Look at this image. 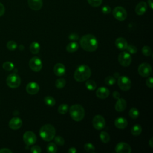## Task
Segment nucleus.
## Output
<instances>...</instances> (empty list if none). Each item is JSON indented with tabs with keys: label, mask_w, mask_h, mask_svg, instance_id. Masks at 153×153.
Instances as JSON below:
<instances>
[{
	"label": "nucleus",
	"mask_w": 153,
	"mask_h": 153,
	"mask_svg": "<svg viewBox=\"0 0 153 153\" xmlns=\"http://www.w3.org/2000/svg\"><path fill=\"white\" fill-rule=\"evenodd\" d=\"M79 43L82 49L88 52L94 51L98 47L97 39L91 34H87L82 36Z\"/></svg>",
	"instance_id": "nucleus-1"
},
{
	"label": "nucleus",
	"mask_w": 153,
	"mask_h": 153,
	"mask_svg": "<svg viewBox=\"0 0 153 153\" xmlns=\"http://www.w3.org/2000/svg\"><path fill=\"white\" fill-rule=\"evenodd\" d=\"M91 71L88 66L82 65L79 66L74 72V78L78 82H83L91 76Z\"/></svg>",
	"instance_id": "nucleus-2"
},
{
	"label": "nucleus",
	"mask_w": 153,
	"mask_h": 153,
	"mask_svg": "<svg viewBox=\"0 0 153 153\" xmlns=\"http://www.w3.org/2000/svg\"><path fill=\"white\" fill-rule=\"evenodd\" d=\"M39 133L42 140L48 142L54 139L56 134V130L53 126L50 124H47L41 127Z\"/></svg>",
	"instance_id": "nucleus-3"
},
{
	"label": "nucleus",
	"mask_w": 153,
	"mask_h": 153,
	"mask_svg": "<svg viewBox=\"0 0 153 153\" xmlns=\"http://www.w3.org/2000/svg\"><path fill=\"white\" fill-rule=\"evenodd\" d=\"M69 114L70 116L74 121H80L85 116V111L81 105L75 104L70 107Z\"/></svg>",
	"instance_id": "nucleus-4"
},
{
	"label": "nucleus",
	"mask_w": 153,
	"mask_h": 153,
	"mask_svg": "<svg viewBox=\"0 0 153 153\" xmlns=\"http://www.w3.org/2000/svg\"><path fill=\"white\" fill-rule=\"evenodd\" d=\"M6 82L9 87L16 88L19 87L20 85L21 79L18 75L16 74H11L7 76L6 79Z\"/></svg>",
	"instance_id": "nucleus-5"
},
{
	"label": "nucleus",
	"mask_w": 153,
	"mask_h": 153,
	"mask_svg": "<svg viewBox=\"0 0 153 153\" xmlns=\"http://www.w3.org/2000/svg\"><path fill=\"white\" fill-rule=\"evenodd\" d=\"M117 82L119 88L123 91H128L131 88L130 79L127 76H119Z\"/></svg>",
	"instance_id": "nucleus-6"
},
{
	"label": "nucleus",
	"mask_w": 153,
	"mask_h": 153,
	"mask_svg": "<svg viewBox=\"0 0 153 153\" xmlns=\"http://www.w3.org/2000/svg\"><path fill=\"white\" fill-rule=\"evenodd\" d=\"M118 60L119 63L121 66L124 67H127L131 64V57L128 52L123 51L120 53V54L118 55Z\"/></svg>",
	"instance_id": "nucleus-7"
},
{
	"label": "nucleus",
	"mask_w": 153,
	"mask_h": 153,
	"mask_svg": "<svg viewBox=\"0 0 153 153\" xmlns=\"http://www.w3.org/2000/svg\"><path fill=\"white\" fill-rule=\"evenodd\" d=\"M112 14L114 17L119 21L124 20L127 16L126 10L121 6L116 7L112 11Z\"/></svg>",
	"instance_id": "nucleus-8"
},
{
	"label": "nucleus",
	"mask_w": 153,
	"mask_h": 153,
	"mask_svg": "<svg viewBox=\"0 0 153 153\" xmlns=\"http://www.w3.org/2000/svg\"><path fill=\"white\" fill-rule=\"evenodd\" d=\"M138 73L142 77H148L152 74V68L148 63H142L138 67Z\"/></svg>",
	"instance_id": "nucleus-9"
},
{
	"label": "nucleus",
	"mask_w": 153,
	"mask_h": 153,
	"mask_svg": "<svg viewBox=\"0 0 153 153\" xmlns=\"http://www.w3.org/2000/svg\"><path fill=\"white\" fill-rule=\"evenodd\" d=\"M29 65L30 68L34 72H39L41 70L42 63L41 59L38 57H33L29 60Z\"/></svg>",
	"instance_id": "nucleus-10"
},
{
	"label": "nucleus",
	"mask_w": 153,
	"mask_h": 153,
	"mask_svg": "<svg viewBox=\"0 0 153 153\" xmlns=\"http://www.w3.org/2000/svg\"><path fill=\"white\" fill-rule=\"evenodd\" d=\"M94 128L97 130L103 129L105 126V118L100 115H97L94 117L92 121Z\"/></svg>",
	"instance_id": "nucleus-11"
},
{
	"label": "nucleus",
	"mask_w": 153,
	"mask_h": 153,
	"mask_svg": "<svg viewBox=\"0 0 153 153\" xmlns=\"http://www.w3.org/2000/svg\"><path fill=\"white\" fill-rule=\"evenodd\" d=\"M23 139L24 142L27 145H32L34 144L36 141V136L35 134L30 131H26L23 136Z\"/></svg>",
	"instance_id": "nucleus-12"
},
{
	"label": "nucleus",
	"mask_w": 153,
	"mask_h": 153,
	"mask_svg": "<svg viewBox=\"0 0 153 153\" xmlns=\"http://www.w3.org/2000/svg\"><path fill=\"white\" fill-rule=\"evenodd\" d=\"M115 151L117 153H130L131 148L130 146L126 142H119L115 148Z\"/></svg>",
	"instance_id": "nucleus-13"
},
{
	"label": "nucleus",
	"mask_w": 153,
	"mask_h": 153,
	"mask_svg": "<svg viewBox=\"0 0 153 153\" xmlns=\"http://www.w3.org/2000/svg\"><path fill=\"white\" fill-rule=\"evenodd\" d=\"M26 90L27 93L30 94H35L39 91V87L36 82H30L27 84Z\"/></svg>",
	"instance_id": "nucleus-14"
},
{
	"label": "nucleus",
	"mask_w": 153,
	"mask_h": 153,
	"mask_svg": "<svg viewBox=\"0 0 153 153\" xmlns=\"http://www.w3.org/2000/svg\"><path fill=\"white\" fill-rule=\"evenodd\" d=\"M8 125L11 129L18 130L22 126V121L19 117H14L10 120Z\"/></svg>",
	"instance_id": "nucleus-15"
},
{
	"label": "nucleus",
	"mask_w": 153,
	"mask_h": 153,
	"mask_svg": "<svg viewBox=\"0 0 153 153\" xmlns=\"http://www.w3.org/2000/svg\"><path fill=\"white\" fill-rule=\"evenodd\" d=\"M29 7L33 10H39L43 5L42 0H27Z\"/></svg>",
	"instance_id": "nucleus-16"
},
{
	"label": "nucleus",
	"mask_w": 153,
	"mask_h": 153,
	"mask_svg": "<svg viewBox=\"0 0 153 153\" xmlns=\"http://www.w3.org/2000/svg\"><path fill=\"white\" fill-rule=\"evenodd\" d=\"M54 73L56 75L58 76H61L63 75L66 72V68L64 65L60 63H56L54 66Z\"/></svg>",
	"instance_id": "nucleus-17"
},
{
	"label": "nucleus",
	"mask_w": 153,
	"mask_h": 153,
	"mask_svg": "<svg viewBox=\"0 0 153 153\" xmlns=\"http://www.w3.org/2000/svg\"><path fill=\"white\" fill-rule=\"evenodd\" d=\"M97 97L100 99H105L109 95V90L105 87H99L96 91Z\"/></svg>",
	"instance_id": "nucleus-18"
},
{
	"label": "nucleus",
	"mask_w": 153,
	"mask_h": 153,
	"mask_svg": "<svg viewBox=\"0 0 153 153\" xmlns=\"http://www.w3.org/2000/svg\"><path fill=\"white\" fill-rule=\"evenodd\" d=\"M147 10V4L146 2L142 1L137 4L135 8V12L137 15L141 16L145 13Z\"/></svg>",
	"instance_id": "nucleus-19"
},
{
	"label": "nucleus",
	"mask_w": 153,
	"mask_h": 153,
	"mask_svg": "<svg viewBox=\"0 0 153 153\" xmlns=\"http://www.w3.org/2000/svg\"><path fill=\"white\" fill-rule=\"evenodd\" d=\"M115 126L119 129H124L128 124L127 120L123 117H118L114 121Z\"/></svg>",
	"instance_id": "nucleus-20"
},
{
	"label": "nucleus",
	"mask_w": 153,
	"mask_h": 153,
	"mask_svg": "<svg viewBox=\"0 0 153 153\" xmlns=\"http://www.w3.org/2000/svg\"><path fill=\"white\" fill-rule=\"evenodd\" d=\"M126 106L127 103L126 100L123 98H119L115 103V109L117 112H123L126 109Z\"/></svg>",
	"instance_id": "nucleus-21"
},
{
	"label": "nucleus",
	"mask_w": 153,
	"mask_h": 153,
	"mask_svg": "<svg viewBox=\"0 0 153 153\" xmlns=\"http://www.w3.org/2000/svg\"><path fill=\"white\" fill-rule=\"evenodd\" d=\"M115 46L121 50H124L126 49L128 44L126 39L123 37L117 38L115 42Z\"/></svg>",
	"instance_id": "nucleus-22"
},
{
	"label": "nucleus",
	"mask_w": 153,
	"mask_h": 153,
	"mask_svg": "<svg viewBox=\"0 0 153 153\" xmlns=\"http://www.w3.org/2000/svg\"><path fill=\"white\" fill-rule=\"evenodd\" d=\"M78 44L75 42L69 43L66 46V50L69 53H74L78 49Z\"/></svg>",
	"instance_id": "nucleus-23"
},
{
	"label": "nucleus",
	"mask_w": 153,
	"mask_h": 153,
	"mask_svg": "<svg viewBox=\"0 0 153 153\" xmlns=\"http://www.w3.org/2000/svg\"><path fill=\"white\" fill-rule=\"evenodd\" d=\"M40 50V45L37 42H32L30 45V51L32 54H38Z\"/></svg>",
	"instance_id": "nucleus-24"
},
{
	"label": "nucleus",
	"mask_w": 153,
	"mask_h": 153,
	"mask_svg": "<svg viewBox=\"0 0 153 153\" xmlns=\"http://www.w3.org/2000/svg\"><path fill=\"white\" fill-rule=\"evenodd\" d=\"M142 132V127L139 124H135L134 125L132 128H131V133L133 136H139L140 134Z\"/></svg>",
	"instance_id": "nucleus-25"
},
{
	"label": "nucleus",
	"mask_w": 153,
	"mask_h": 153,
	"mask_svg": "<svg viewBox=\"0 0 153 153\" xmlns=\"http://www.w3.org/2000/svg\"><path fill=\"white\" fill-rule=\"evenodd\" d=\"M99 137H100V139L102 140V142L105 143H106L109 142V141L110 140L109 134L105 131H103L100 133Z\"/></svg>",
	"instance_id": "nucleus-26"
},
{
	"label": "nucleus",
	"mask_w": 153,
	"mask_h": 153,
	"mask_svg": "<svg viewBox=\"0 0 153 153\" xmlns=\"http://www.w3.org/2000/svg\"><path fill=\"white\" fill-rule=\"evenodd\" d=\"M44 102L47 105L49 106H53L56 104V100L54 97L50 96H46L44 98Z\"/></svg>",
	"instance_id": "nucleus-27"
},
{
	"label": "nucleus",
	"mask_w": 153,
	"mask_h": 153,
	"mask_svg": "<svg viewBox=\"0 0 153 153\" xmlns=\"http://www.w3.org/2000/svg\"><path fill=\"white\" fill-rule=\"evenodd\" d=\"M66 85V81L63 78H60L56 79L55 82V85L57 88H62Z\"/></svg>",
	"instance_id": "nucleus-28"
},
{
	"label": "nucleus",
	"mask_w": 153,
	"mask_h": 153,
	"mask_svg": "<svg viewBox=\"0 0 153 153\" xmlns=\"http://www.w3.org/2000/svg\"><path fill=\"white\" fill-rule=\"evenodd\" d=\"M128 115L129 116L133 118V119H135L137 118L139 115V112L138 111L137 109L135 108H132L130 109V110L128 112Z\"/></svg>",
	"instance_id": "nucleus-29"
},
{
	"label": "nucleus",
	"mask_w": 153,
	"mask_h": 153,
	"mask_svg": "<svg viewBox=\"0 0 153 153\" xmlns=\"http://www.w3.org/2000/svg\"><path fill=\"white\" fill-rule=\"evenodd\" d=\"M57 151V146L54 143H49L47 146V151L49 153H55Z\"/></svg>",
	"instance_id": "nucleus-30"
},
{
	"label": "nucleus",
	"mask_w": 153,
	"mask_h": 153,
	"mask_svg": "<svg viewBox=\"0 0 153 153\" xmlns=\"http://www.w3.org/2000/svg\"><path fill=\"white\" fill-rule=\"evenodd\" d=\"M85 87L89 90H94L96 87V83L93 80H88L85 82Z\"/></svg>",
	"instance_id": "nucleus-31"
},
{
	"label": "nucleus",
	"mask_w": 153,
	"mask_h": 153,
	"mask_svg": "<svg viewBox=\"0 0 153 153\" xmlns=\"http://www.w3.org/2000/svg\"><path fill=\"white\" fill-rule=\"evenodd\" d=\"M57 111L61 114H65L68 111V105L67 104H61L58 107Z\"/></svg>",
	"instance_id": "nucleus-32"
},
{
	"label": "nucleus",
	"mask_w": 153,
	"mask_h": 153,
	"mask_svg": "<svg viewBox=\"0 0 153 153\" xmlns=\"http://www.w3.org/2000/svg\"><path fill=\"white\" fill-rule=\"evenodd\" d=\"M2 68L5 71H11L14 68V64L11 62H5L2 65Z\"/></svg>",
	"instance_id": "nucleus-33"
},
{
	"label": "nucleus",
	"mask_w": 153,
	"mask_h": 153,
	"mask_svg": "<svg viewBox=\"0 0 153 153\" xmlns=\"http://www.w3.org/2000/svg\"><path fill=\"white\" fill-rule=\"evenodd\" d=\"M105 82L108 85H112L115 83L116 79H115V78L112 76H108L105 78Z\"/></svg>",
	"instance_id": "nucleus-34"
},
{
	"label": "nucleus",
	"mask_w": 153,
	"mask_h": 153,
	"mask_svg": "<svg viewBox=\"0 0 153 153\" xmlns=\"http://www.w3.org/2000/svg\"><path fill=\"white\" fill-rule=\"evenodd\" d=\"M84 149L88 152H94L95 151V147L91 143H87L84 145Z\"/></svg>",
	"instance_id": "nucleus-35"
},
{
	"label": "nucleus",
	"mask_w": 153,
	"mask_h": 153,
	"mask_svg": "<svg viewBox=\"0 0 153 153\" xmlns=\"http://www.w3.org/2000/svg\"><path fill=\"white\" fill-rule=\"evenodd\" d=\"M17 47V43L14 41H10L7 43V48L10 50H14Z\"/></svg>",
	"instance_id": "nucleus-36"
},
{
	"label": "nucleus",
	"mask_w": 153,
	"mask_h": 153,
	"mask_svg": "<svg viewBox=\"0 0 153 153\" xmlns=\"http://www.w3.org/2000/svg\"><path fill=\"white\" fill-rule=\"evenodd\" d=\"M142 53L143 55L146 56H149L151 54L152 51H151V49L149 46H143L142 48Z\"/></svg>",
	"instance_id": "nucleus-37"
},
{
	"label": "nucleus",
	"mask_w": 153,
	"mask_h": 153,
	"mask_svg": "<svg viewBox=\"0 0 153 153\" xmlns=\"http://www.w3.org/2000/svg\"><path fill=\"white\" fill-rule=\"evenodd\" d=\"M88 4L93 7H98L102 2V0H87Z\"/></svg>",
	"instance_id": "nucleus-38"
},
{
	"label": "nucleus",
	"mask_w": 153,
	"mask_h": 153,
	"mask_svg": "<svg viewBox=\"0 0 153 153\" xmlns=\"http://www.w3.org/2000/svg\"><path fill=\"white\" fill-rule=\"evenodd\" d=\"M54 142L56 143V144H57V145H60V146H62V145H63L64 143H65V140H64V139L60 136H54Z\"/></svg>",
	"instance_id": "nucleus-39"
},
{
	"label": "nucleus",
	"mask_w": 153,
	"mask_h": 153,
	"mask_svg": "<svg viewBox=\"0 0 153 153\" xmlns=\"http://www.w3.org/2000/svg\"><path fill=\"white\" fill-rule=\"evenodd\" d=\"M126 50H127V51L131 54H136L137 51V49L136 47H135L133 45H127Z\"/></svg>",
	"instance_id": "nucleus-40"
},
{
	"label": "nucleus",
	"mask_w": 153,
	"mask_h": 153,
	"mask_svg": "<svg viewBox=\"0 0 153 153\" xmlns=\"http://www.w3.org/2000/svg\"><path fill=\"white\" fill-rule=\"evenodd\" d=\"M30 151L32 153H41V148L37 145H35L30 148Z\"/></svg>",
	"instance_id": "nucleus-41"
},
{
	"label": "nucleus",
	"mask_w": 153,
	"mask_h": 153,
	"mask_svg": "<svg viewBox=\"0 0 153 153\" xmlns=\"http://www.w3.org/2000/svg\"><path fill=\"white\" fill-rule=\"evenodd\" d=\"M111 9L110 7L108 5H105L102 8V12L103 14H109L111 12Z\"/></svg>",
	"instance_id": "nucleus-42"
},
{
	"label": "nucleus",
	"mask_w": 153,
	"mask_h": 153,
	"mask_svg": "<svg viewBox=\"0 0 153 153\" xmlns=\"http://www.w3.org/2000/svg\"><path fill=\"white\" fill-rule=\"evenodd\" d=\"M69 39L71 41H76L79 39V35L76 33H72L69 35Z\"/></svg>",
	"instance_id": "nucleus-43"
},
{
	"label": "nucleus",
	"mask_w": 153,
	"mask_h": 153,
	"mask_svg": "<svg viewBox=\"0 0 153 153\" xmlns=\"http://www.w3.org/2000/svg\"><path fill=\"white\" fill-rule=\"evenodd\" d=\"M146 85L149 87V88H152L153 87V79L151 76H149L147 79H146Z\"/></svg>",
	"instance_id": "nucleus-44"
},
{
	"label": "nucleus",
	"mask_w": 153,
	"mask_h": 153,
	"mask_svg": "<svg viewBox=\"0 0 153 153\" xmlns=\"http://www.w3.org/2000/svg\"><path fill=\"white\" fill-rule=\"evenodd\" d=\"M0 153H12V151L8 148H2L0 149Z\"/></svg>",
	"instance_id": "nucleus-45"
},
{
	"label": "nucleus",
	"mask_w": 153,
	"mask_h": 153,
	"mask_svg": "<svg viewBox=\"0 0 153 153\" xmlns=\"http://www.w3.org/2000/svg\"><path fill=\"white\" fill-rule=\"evenodd\" d=\"M5 13V7L0 2V16H2Z\"/></svg>",
	"instance_id": "nucleus-46"
},
{
	"label": "nucleus",
	"mask_w": 153,
	"mask_h": 153,
	"mask_svg": "<svg viewBox=\"0 0 153 153\" xmlns=\"http://www.w3.org/2000/svg\"><path fill=\"white\" fill-rule=\"evenodd\" d=\"M112 96H113V97L115 98V99H119L120 98V93L118 92V91H114L113 92V94H112Z\"/></svg>",
	"instance_id": "nucleus-47"
},
{
	"label": "nucleus",
	"mask_w": 153,
	"mask_h": 153,
	"mask_svg": "<svg viewBox=\"0 0 153 153\" xmlns=\"http://www.w3.org/2000/svg\"><path fill=\"white\" fill-rule=\"evenodd\" d=\"M76 151H77L75 147H71L68 150L69 153H75V152H76Z\"/></svg>",
	"instance_id": "nucleus-48"
},
{
	"label": "nucleus",
	"mask_w": 153,
	"mask_h": 153,
	"mask_svg": "<svg viewBox=\"0 0 153 153\" xmlns=\"http://www.w3.org/2000/svg\"><path fill=\"white\" fill-rule=\"evenodd\" d=\"M148 3L149 7L151 9H152V4H153L152 0H148Z\"/></svg>",
	"instance_id": "nucleus-49"
},
{
	"label": "nucleus",
	"mask_w": 153,
	"mask_h": 153,
	"mask_svg": "<svg viewBox=\"0 0 153 153\" xmlns=\"http://www.w3.org/2000/svg\"><path fill=\"white\" fill-rule=\"evenodd\" d=\"M149 146H150L151 148L153 147V138H152V137H151V138L150 139V140H149Z\"/></svg>",
	"instance_id": "nucleus-50"
}]
</instances>
